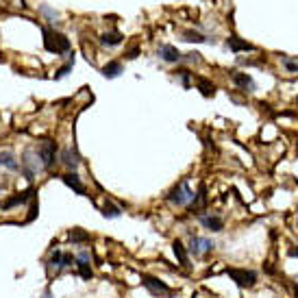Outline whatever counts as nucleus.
<instances>
[{
	"label": "nucleus",
	"mask_w": 298,
	"mask_h": 298,
	"mask_svg": "<svg viewBox=\"0 0 298 298\" xmlns=\"http://www.w3.org/2000/svg\"><path fill=\"white\" fill-rule=\"evenodd\" d=\"M287 255H290V257H298V248H290L287 250Z\"/></svg>",
	"instance_id": "obj_31"
},
{
	"label": "nucleus",
	"mask_w": 298,
	"mask_h": 298,
	"mask_svg": "<svg viewBox=\"0 0 298 298\" xmlns=\"http://www.w3.org/2000/svg\"><path fill=\"white\" fill-rule=\"evenodd\" d=\"M226 46H229L233 53H240V50H255L253 44H248V41L240 39V37H235V35H231L229 39H226Z\"/></svg>",
	"instance_id": "obj_15"
},
{
	"label": "nucleus",
	"mask_w": 298,
	"mask_h": 298,
	"mask_svg": "<svg viewBox=\"0 0 298 298\" xmlns=\"http://www.w3.org/2000/svg\"><path fill=\"white\" fill-rule=\"evenodd\" d=\"M205 205H207V194H205V185H203V187L198 189V194L194 196L192 205H189V211H192V213H200Z\"/></svg>",
	"instance_id": "obj_16"
},
{
	"label": "nucleus",
	"mask_w": 298,
	"mask_h": 298,
	"mask_svg": "<svg viewBox=\"0 0 298 298\" xmlns=\"http://www.w3.org/2000/svg\"><path fill=\"white\" fill-rule=\"evenodd\" d=\"M200 92H203V96H213V85L209 81H205V78H196Z\"/></svg>",
	"instance_id": "obj_22"
},
{
	"label": "nucleus",
	"mask_w": 298,
	"mask_h": 298,
	"mask_svg": "<svg viewBox=\"0 0 298 298\" xmlns=\"http://www.w3.org/2000/svg\"><path fill=\"white\" fill-rule=\"evenodd\" d=\"M200 224H203L207 231H211V233H220L222 229H224V220H222L220 216H216V213L200 216Z\"/></svg>",
	"instance_id": "obj_8"
},
{
	"label": "nucleus",
	"mask_w": 298,
	"mask_h": 298,
	"mask_svg": "<svg viewBox=\"0 0 298 298\" xmlns=\"http://www.w3.org/2000/svg\"><path fill=\"white\" fill-rule=\"evenodd\" d=\"M172 250H174L176 259H179V263L183 265L185 270H189V268H192V263H189V250L185 248V244H183V242L174 240V244H172Z\"/></svg>",
	"instance_id": "obj_9"
},
{
	"label": "nucleus",
	"mask_w": 298,
	"mask_h": 298,
	"mask_svg": "<svg viewBox=\"0 0 298 298\" xmlns=\"http://www.w3.org/2000/svg\"><path fill=\"white\" fill-rule=\"evenodd\" d=\"M231 81L235 83L240 90H244V92H255V90H257V83H255L253 76H250V74H246V72H233L231 74Z\"/></svg>",
	"instance_id": "obj_7"
},
{
	"label": "nucleus",
	"mask_w": 298,
	"mask_h": 298,
	"mask_svg": "<svg viewBox=\"0 0 298 298\" xmlns=\"http://www.w3.org/2000/svg\"><path fill=\"white\" fill-rule=\"evenodd\" d=\"M216 248V242L209 240V237H198V235H192V240H189V255H194V257H205V255H209L211 250Z\"/></svg>",
	"instance_id": "obj_4"
},
{
	"label": "nucleus",
	"mask_w": 298,
	"mask_h": 298,
	"mask_svg": "<svg viewBox=\"0 0 298 298\" xmlns=\"http://www.w3.org/2000/svg\"><path fill=\"white\" fill-rule=\"evenodd\" d=\"M61 261H63V253H61V250H55V253H53V257H50V265H55V268H59V270H61L63 268V265H61Z\"/></svg>",
	"instance_id": "obj_26"
},
{
	"label": "nucleus",
	"mask_w": 298,
	"mask_h": 298,
	"mask_svg": "<svg viewBox=\"0 0 298 298\" xmlns=\"http://www.w3.org/2000/svg\"><path fill=\"white\" fill-rule=\"evenodd\" d=\"M61 181L68 185V187H72L76 194H81V196L85 194V185L81 183V176H78L76 172H68V174H63V176H61Z\"/></svg>",
	"instance_id": "obj_11"
},
{
	"label": "nucleus",
	"mask_w": 298,
	"mask_h": 298,
	"mask_svg": "<svg viewBox=\"0 0 298 298\" xmlns=\"http://www.w3.org/2000/svg\"><path fill=\"white\" fill-rule=\"evenodd\" d=\"M196 194L192 192V187L187 185V181H181V183H176L174 187L168 192V200H170L172 205H176V207H189L192 205V200Z\"/></svg>",
	"instance_id": "obj_1"
},
{
	"label": "nucleus",
	"mask_w": 298,
	"mask_h": 298,
	"mask_svg": "<svg viewBox=\"0 0 298 298\" xmlns=\"http://www.w3.org/2000/svg\"><path fill=\"white\" fill-rule=\"evenodd\" d=\"M61 164L72 168V170H76L78 164H81V157H78L76 150H70V148H66V150L61 152Z\"/></svg>",
	"instance_id": "obj_14"
},
{
	"label": "nucleus",
	"mask_w": 298,
	"mask_h": 298,
	"mask_svg": "<svg viewBox=\"0 0 298 298\" xmlns=\"http://www.w3.org/2000/svg\"><path fill=\"white\" fill-rule=\"evenodd\" d=\"M100 72H102V76L105 78H118L120 74L124 72V68H122V63L120 61H109L107 66H102Z\"/></svg>",
	"instance_id": "obj_13"
},
{
	"label": "nucleus",
	"mask_w": 298,
	"mask_h": 298,
	"mask_svg": "<svg viewBox=\"0 0 298 298\" xmlns=\"http://www.w3.org/2000/svg\"><path fill=\"white\" fill-rule=\"evenodd\" d=\"M70 242H72V244H83V242H90V233H85L83 229H72V231H70Z\"/></svg>",
	"instance_id": "obj_19"
},
{
	"label": "nucleus",
	"mask_w": 298,
	"mask_h": 298,
	"mask_svg": "<svg viewBox=\"0 0 298 298\" xmlns=\"http://www.w3.org/2000/svg\"><path fill=\"white\" fill-rule=\"evenodd\" d=\"M229 277L240 287H253L255 283H257V279H259L255 270H246V268H231L229 270Z\"/></svg>",
	"instance_id": "obj_5"
},
{
	"label": "nucleus",
	"mask_w": 298,
	"mask_h": 298,
	"mask_svg": "<svg viewBox=\"0 0 298 298\" xmlns=\"http://www.w3.org/2000/svg\"><path fill=\"white\" fill-rule=\"evenodd\" d=\"M183 39H185V41H196V44H203V41H213V39H209V37L196 33V31H185V33H183Z\"/></svg>",
	"instance_id": "obj_21"
},
{
	"label": "nucleus",
	"mask_w": 298,
	"mask_h": 298,
	"mask_svg": "<svg viewBox=\"0 0 298 298\" xmlns=\"http://www.w3.org/2000/svg\"><path fill=\"white\" fill-rule=\"evenodd\" d=\"M281 63L285 66L287 72L298 74V61H294V59H290V57H281Z\"/></svg>",
	"instance_id": "obj_23"
},
{
	"label": "nucleus",
	"mask_w": 298,
	"mask_h": 298,
	"mask_svg": "<svg viewBox=\"0 0 298 298\" xmlns=\"http://www.w3.org/2000/svg\"><path fill=\"white\" fill-rule=\"evenodd\" d=\"M72 63H74V59H70V61L66 63V66H63L61 70H59V72H57V78H61V76H66V74L70 72V70H72Z\"/></svg>",
	"instance_id": "obj_28"
},
{
	"label": "nucleus",
	"mask_w": 298,
	"mask_h": 298,
	"mask_svg": "<svg viewBox=\"0 0 298 298\" xmlns=\"http://www.w3.org/2000/svg\"><path fill=\"white\" fill-rule=\"evenodd\" d=\"M159 59H164V61H168V63H176V61L183 59V55H181L174 46L164 44V46H159Z\"/></svg>",
	"instance_id": "obj_10"
},
{
	"label": "nucleus",
	"mask_w": 298,
	"mask_h": 298,
	"mask_svg": "<svg viewBox=\"0 0 298 298\" xmlns=\"http://www.w3.org/2000/svg\"><path fill=\"white\" fill-rule=\"evenodd\" d=\"M142 285L146 287L152 296H168V294H172V290L166 285L164 281H159V279H155V277H148V274H144V277H142Z\"/></svg>",
	"instance_id": "obj_6"
},
{
	"label": "nucleus",
	"mask_w": 298,
	"mask_h": 298,
	"mask_svg": "<svg viewBox=\"0 0 298 298\" xmlns=\"http://www.w3.org/2000/svg\"><path fill=\"white\" fill-rule=\"evenodd\" d=\"M76 268H78V274H81L83 279H90L92 274H94V272H92V265H90V263H81V261H76Z\"/></svg>",
	"instance_id": "obj_25"
},
{
	"label": "nucleus",
	"mask_w": 298,
	"mask_h": 298,
	"mask_svg": "<svg viewBox=\"0 0 298 298\" xmlns=\"http://www.w3.org/2000/svg\"><path fill=\"white\" fill-rule=\"evenodd\" d=\"M39 9H41V13H44L46 18H48V22H57V20H59V13L55 11V9H50L48 4H41Z\"/></svg>",
	"instance_id": "obj_24"
},
{
	"label": "nucleus",
	"mask_w": 298,
	"mask_h": 298,
	"mask_svg": "<svg viewBox=\"0 0 298 298\" xmlns=\"http://www.w3.org/2000/svg\"><path fill=\"white\" fill-rule=\"evenodd\" d=\"M44 46L46 50L59 55V53H70V39L61 33H55L50 29H44Z\"/></svg>",
	"instance_id": "obj_2"
},
{
	"label": "nucleus",
	"mask_w": 298,
	"mask_h": 298,
	"mask_svg": "<svg viewBox=\"0 0 298 298\" xmlns=\"http://www.w3.org/2000/svg\"><path fill=\"white\" fill-rule=\"evenodd\" d=\"M33 198H35V189H26V192L18 194V196L4 200V203H2V209H11V207H16V205H24L26 200H33Z\"/></svg>",
	"instance_id": "obj_12"
},
{
	"label": "nucleus",
	"mask_w": 298,
	"mask_h": 298,
	"mask_svg": "<svg viewBox=\"0 0 298 298\" xmlns=\"http://www.w3.org/2000/svg\"><path fill=\"white\" fill-rule=\"evenodd\" d=\"M122 39H124V35L118 33V31H109V33L100 35V41L105 46H118V44H122Z\"/></svg>",
	"instance_id": "obj_17"
},
{
	"label": "nucleus",
	"mask_w": 298,
	"mask_h": 298,
	"mask_svg": "<svg viewBox=\"0 0 298 298\" xmlns=\"http://www.w3.org/2000/svg\"><path fill=\"white\" fill-rule=\"evenodd\" d=\"M137 53H139L137 48H131V50L127 53V57H129V59H135V57H137Z\"/></svg>",
	"instance_id": "obj_30"
},
{
	"label": "nucleus",
	"mask_w": 298,
	"mask_h": 298,
	"mask_svg": "<svg viewBox=\"0 0 298 298\" xmlns=\"http://www.w3.org/2000/svg\"><path fill=\"white\" fill-rule=\"evenodd\" d=\"M296 231H298V218H296Z\"/></svg>",
	"instance_id": "obj_32"
},
{
	"label": "nucleus",
	"mask_w": 298,
	"mask_h": 298,
	"mask_svg": "<svg viewBox=\"0 0 298 298\" xmlns=\"http://www.w3.org/2000/svg\"><path fill=\"white\" fill-rule=\"evenodd\" d=\"M102 216L105 218H120L122 216V209H120L118 205H113L111 200H105V205H102Z\"/></svg>",
	"instance_id": "obj_18"
},
{
	"label": "nucleus",
	"mask_w": 298,
	"mask_h": 298,
	"mask_svg": "<svg viewBox=\"0 0 298 298\" xmlns=\"http://www.w3.org/2000/svg\"><path fill=\"white\" fill-rule=\"evenodd\" d=\"M296 105H298V98H296Z\"/></svg>",
	"instance_id": "obj_33"
},
{
	"label": "nucleus",
	"mask_w": 298,
	"mask_h": 298,
	"mask_svg": "<svg viewBox=\"0 0 298 298\" xmlns=\"http://www.w3.org/2000/svg\"><path fill=\"white\" fill-rule=\"evenodd\" d=\"M76 261H81V263H90V261H92V255L87 253V250H81V253L76 255Z\"/></svg>",
	"instance_id": "obj_27"
},
{
	"label": "nucleus",
	"mask_w": 298,
	"mask_h": 298,
	"mask_svg": "<svg viewBox=\"0 0 298 298\" xmlns=\"http://www.w3.org/2000/svg\"><path fill=\"white\" fill-rule=\"evenodd\" d=\"M37 157H39V164L41 168L50 170L57 161V146H55L53 139H44V142L37 146Z\"/></svg>",
	"instance_id": "obj_3"
},
{
	"label": "nucleus",
	"mask_w": 298,
	"mask_h": 298,
	"mask_svg": "<svg viewBox=\"0 0 298 298\" xmlns=\"http://www.w3.org/2000/svg\"><path fill=\"white\" fill-rule=\"evenodd\" d=\"M179 76L185 83V87H189V70H179Z\"/></svg>",
	"instance_id": "obj_29"
},
{
	"label": "nucleus",
	"mask_w": 298,
	"mask_h": 298,
	"mask_svg": "<svg viewBox=\"0 0 298 298\" xmlns=\"http://www.w3.org/2000/svg\"><path fill=\"white\" fill-rule=\"evenodd\" d=\"M0 166H7L9 170H18V161H16V157L11 155V152H0Z\"/></svg>",
	"instance_id": "obj_20"
}]
</instances>
